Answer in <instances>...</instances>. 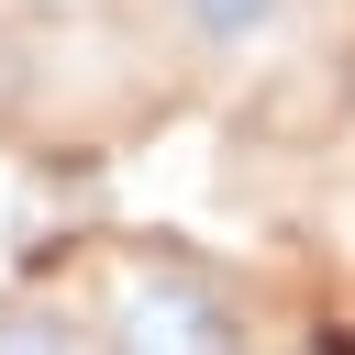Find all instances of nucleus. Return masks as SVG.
<instances>
[{
    "label": "nucleus",
    "mask_w": 355,
    "mask_h": 355,
    "mask_svg": "<svg viewBox=\"0 0 355 355\" xmlns=\"http://www.w3.org/2000/svg\"><path fill=\"white\" fill-rule=\"evenodd\" d=\"M111 355H244V311L200 266H144L111 300Z\"/></svg>",
    "instance_id": "obj_1"
},
{
    "label": "nucleus",
    "mask_w": 355,
    "mask_h": 355,
    "mask_svg": "<svg viewBox=\"0 0 355 355\" xmlns=\"http://www.w3.org/2000/svg\"><path fill=\"white\" fill-rule=\"evenodd\" d=\"M166 22H178L200 55H266V44L300 22V0H166Z\"/></svg>",
    "instance_id": "obj_2"
},
{
    "label": "nucleus",
    "mask_w": 355,
    "mask_h": 355,
    "mask_svg": "<svg viewBox=\"0 0 355 355\" xmlns=\"http://www.w3.org/2000/svg\"><path fill=\"white\" fill-rule=\"evenodd\" d=\"M0 355H78V333L55 311H0Z\"/></svg>",
    "instance_id": "obj_3"
}]
</instances>
